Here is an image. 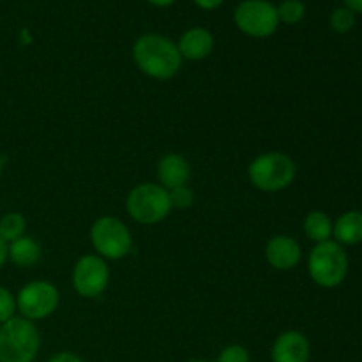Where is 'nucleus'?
Returning <instances> with one entry per match:
<instances>
[{
	"mask_svg": "<svg viewBox=\"0 0 362 362\" xmlns=\"http://www.w3.org/2000/svg\"><path fill=\"white\" fill-rule=\"evenodd\" d=\"M148 4H151V6H154V7H170V6H173V4L177 2V0H147Z\"/></svg>",
	"mask_w": 362,
	"mask_h": 362,
	"instance_id": "obj_27",
	"label": "nucleus"
},
{
	"mask_svg": "<svg viewBox=\"0 0 362 362\" xmlns=\"http://www.w3.org/2000/svg\"><path fill=\"white\" fill-rule=\"evenodd\" d=\"M189 362H209V361H204V359H194V361H189Z\"/></svg>",
	"mask_w": 362,
	"mask_h": 362,
	"instance_id": "obj_28",
	"label": "nucleus"
},
{
	"mask_svg": "<svg viewBox=\"0 0 362 362\" xmlns=\"http://www.w3.org/2000/svg\"><path fill=\"white\" fill-rule=\"evenodd\" d=\"M343 6L349 7V9L354 11L356 14L362 13V0H343Z\"/></svg>",
	"mask_w": 362,
	"mask_h": 362,
	"instance_id": "obj_25",
	"label": "nucleus"
},
{
	"mask_svg": "<svg viewBox=\"0 0 362 362\" xmlns=\"http://www.w3.org/2000/svg\"><path fill=\"white\" fill-rule=\"evenodd\" d=\"M110 285V269L99 255H85L73 269V286L83 299L103 296Z\"/></svg>",
	"mask_w": 362,
	"mask_h": 362,
	"instance_id": "obj_9",
	"label": "nucleus"
},
{
	"mask_svg": "<svg viewBox=\"0 0 362 362\" xmlns=\"http://www.w3.org/2000/svg\"><path fill=\"white\" fill-rule=\"evenodd\" d=\"M59 290L53 283L37 279L25 285L16 296V311L27 320H45L59 308Z\"/></svg>",
	"mask_w": 362,
	"mask_h": 362,
	"instance_id": "obj_8",
	"label": "nucleus"
},
{
	"mask_svg": "<svg viewBox=\"0 0 362 362\" xmlns=\"http://www.w3.org/2000/svg\"><path fill=\"white\" fill-rule=\"evenodd\" d=\"M126 209L140 225H158L172 212L168 189L161 184H138L127 194Z\"/></svg>",
	"mask_w": 362,
	"mask_h": 362,
	"instance_id": "obj_5",
	"label": "nucleus"
},
{
	"mask_svg": "<svg viewBox=\"0 0 362 362\" xmlns=\"http://www.w3.org/2000/svg\"><path fill=\"white\" fill-rule=\"evenodd\" d=\"M25 230H27V219L20 212H7L0 218V239L6 244L23 237Z\"/></svg>",
	"mask_w": 362,
	"mask_h": 362,
	"instance_id": "obj_17",
	"label": "nucleus"
},
{
	"mask_svg": "<svg viewBox=\"0 0 362 362\" xmlns=\"http://www.w3.org/2000/svg\"><path fill=\"white\" fill-rule=\"evenodd\" d=\"M133 60L138 69L154 80H170L182 67L177 42L163 34L148 32L133 45Z\"/></svg>",
	"mask_w": 362,
	"mask_h": 362,
	"instance_id": "obj_1",
	"label": "nucleus"
},
{
	"mask_svg": "<svg viewBox=\"0 0 362 362\" xmlns=\"http://www.w3.org/2000/svg\"><path fill=\"white\" fill-rule=\"evenodd\" d=\"M332 237L341 246L362 243V211H346L332 225Z\"/></svg>",
	"mask_w": 362,
	"mask_h": 362,
	"instance_id": "obj_14",
	"label": "nucleus"
},
{
	"mask_svg": "<svg viewBox=\"0 0 362 362\" xmlns=\"http://www.w3.org/2000/svg\"><path fill=\"white\" fill-rule=\"evenodd\" d=\"M41 336L34 322L13 317L0 325V362H34Z\"/></svg>",
	"mask_w": 362,
	"mask_h": 362,
	"instance_id": "obj_2",
	"label": "nucleus"
},
{
	"mask_svg": "<svg viewBox=\"0 0 362 362\" xmlns=\"http://www.w3.org/2000/svg\"><path fill=\"white\" fill-rule=\"evenodd\" d=\"M7 260H9V258H7V244L0 239V269L4 267V264H6Z\"/></svg>",
	"mask_w": 362,
	"mask_h": 362,
	"instance_id": "obj_26",
	"label": "nucleus"
},
{
	"mask_svg": "<svg viewBox=\"0 0 362 362\" xmlns=\"http://www.w3.org/2000/svg\"><path fill=\"white\" fill-rule=\"evenodd\" d=\"M297 166L285 152H265L255 158L247 168L251 184L264 193H278L293 182Z\"/></svg>",
	"mask_w": 362,
	"mask_h": 362,
	"instance_id": "obj_3",
	"label": "nucleus"
},
{
	"mask_svg": "<svg viewBox=\"0 0 362 362\" xmlns=\"http://www.w3.org/2000/svg\"><path fill=\"white\" fill-rule=\"evenodd\" d=\"M0 175H2V159H0Z\"/></svg>",
	"mask_w": 362,
	"mask_h": 362,
	"instance_id": "obj_29",
	"label": "nucleus"
},
{
	"mask_svg": "<svg viewBox=\"0 0 362 362\" xmlns=\"http://www.w3.org/2000/svg\"><path fill=\"white\" fill-rule=\"evenodd\" d=\"M168 198L172 209H180V211H186L191 205L194 204V193L189 186H179L168 189Z\"/></svg>",
	"mask_w": 362,
	"mask_h": 362,
	"instance_id": "obj_20",
	"label": "nucleus"
},
{
	"mask_svg": "<svg viewBox=\"0 0 362 362\" xmlns=\"http://www.w3.org/2000/svg\"><path fill=\"white\" fill-rule=\"evenodd\" d=\"M223 2H225V0H193L194 6L200 7V9L204 11L218 9V7L223 6Z\"/></svg>",
	"mask_w": 362,
	"mask_h": 362,
	"instance_id": "obj_24",
	"label": "nucleus"
},
{
	"mask_svg": "<svg viewBox=\"0 0 362 362\" xmlns=\"http://www.w3.org/2000/svg\"><path fill=\"white\" fill-rule=\"evenodd\" d=\"M218 362H251L250 350L243 345H230L221 350Z\"/></svg>",
	"mask_w": 362,
	"mask_h": 362,
	"instance_id": "obj_22",
	"label": "nucleus"
},
{
	"mask_svg": "<svg viewBox=\"0 0 362 362\" xmlns=\"http://www.w3.org/2000/svg\"><path fill=\"white\" fill-rule=\"evenodd\" d=\"M332 219L322 211H311L304 219V233L308 239L313 240L315 244L331 240L332 237Z\"/></svg>",
	"mask_w": 362,
	"mask_h": 362,
	"instance_id": "obj_16",
	"label": "nucleus"
},
{
	"mask_svg": "<svg viewBox=\"0 0 362 362\" xmlns=\"http://www.w3.org/2000/svg\"><path fill=\"white\" fill-rule=\"evenodd\" d=\"M303 258L299 243L290 235H274L265 246V260L276 271H292Z\"/></svg>",
	"mask_w": 362,
	"mask_h": 362,
	"instance_id": "obj_10",
	"label": "nucleus"
},
{
	"mask_svg": "<svg viewBox=\"0 0 362 362\" xmlns=\"http://www.w3.org/2000/svg\"><path fill=\"white\" fill-rule=\"evenodd\" d=\"M46 362H83V361H81V357H78L76 354L73 352H59L53 357H49Z\"/></svg>",
	"mask_w": 362,
	"mask_h": 362,
	"instance_id": "obj_23",
	"label": "nucleus"
},
{
	"mask_svg": "<svg viewBox=\"0 0 362 362\" xmlns=\"http://www.w3.org/2000/svg\"><path fill=\"white\" fill-rule=\"evenodd\" d=\"M357 14L354 11H350L349 7L341 6L336 7L331 13V18H329V23H331V28L336 32V34H349L354 27H356Z\"/></svg>",
	"mask_w": 362,
	"mask_h": 362,
	"instance_id": "obj_19",
	"label": "nucleus"
},
{
	"mask_svg": "<svg viewBox=\"0 0 362 362\" xmlns=\"http://www.w3.org/2000/svg\"><path fill=\"white\" fill-rule=\"evenodd\" d=\"M278 7L279 23L297 25L306 18V4L303 0H283Z\"/></svg>",
	"mask_w": 362,
	"mask_h": 362,
	"instance_id": "obj_18",
	"label": "nucleus"
},
{
	"mask_svg": "<svg viewBox=\"0 0 362 362\" xmlns=\"http://www.w3.org/2000/svg\"><path fill=\"white\" fill-rule=\"evenodd\" d=\"M90 243L105 260H122L133 250L129 228L113 216H103L92 223Z\"/></svg>",
	"mask_w": 362,
	"mask_h": 362,
	"instance_id": "obj_6",
	"label": "nucleus"
},
{
	"mask_svg": "<svg viewBox=\"0 0 362 362\" xmlns=\"http://www.w3.org/2000/svg\"><path fill=\"white\" fill-rule=\"evenodd\" d=\"M233 21L247 37H271L279 27L278 7L271 0H243L233 11Z\"/></svg>",
	"mask_w": 362,
	"mask_h": 362,
	"instance_id": "obj_7",
	"label": "nucleus"
},
{
	"mask_svg": "<svg viewBox=\"0 0 362 362\" xmlns=\"http://www.w3.org/2000/svg\"><path fill=\"white\" fill-rule=\"evenodd\" d=\"M158 179L165 189L186 186L191 179V165L184 156L166 154L158 163Z\"/></svg>",
	"mask_w": 362,
	"mask_h": 362,
	"instance_id": "obj_13",
	"label": "nucleus"
},
{
	"mask_svg": "<svg viewBox=\"0 0 362 362\" xmlns=\"http://www.w3.org/2000/svg\"><path fill=\"white\" fill-rule=\"evenodd\" d=\"M7 258L18 267H34L41 260V246L35 239L23 235L7 244Z\"/></svg>",
	"mask_w": 362,
	"mask_h": 362,
	"instance_id": "obj_15",
	"label": "nucleus"
},
{
	"mask_svg": "<svg viewBox=\"0 0 362 362\" xmlns=\"http://www.w3.org/2000/svg\"><path fill=\"white\" fill-rule=\"evenodd\" d=\"M310 356V339L299 331H286L279 334L271 349L272 362H308Z\"/></svg>",
	"mask_w": 362,
	"mask_h": 362,
	"instance_id": "obj_11",
	"label": "nucleus"
},
{
	"mask_svg": "<svg viewBox=\"0 0 362 362\" xmlns=\"http://www.w3.org/2000/svg\"><path fill=\"white\" fill-rule=\"evenodd\" d=\"M308 272L322 288L339 286L349 274V257L345 247L332 239L317 244L308 258Z\"/></svg>",
	"mask_w": 362,
	"mask_h": 362,
	"instance_id": "obj_4",
	"label": "nucleus"
},
{
	"mask_svg": "<svg viewBox=\"0 0 362 362\" xmlns=\"http://www.w3.org/2000/svg\"><path fill=\"white\" fill-rule=\"evenodd\" d=\"M14 313H16V297L7 288L0 286V325L11 320Z\"/></svg>",
	"mask_w": 362,
	"mask_h": 362,
	"instance_id": "obj_21",
	"label": "nucleus"
},
{
	"mask_svg": "<svg viewBox=\"0 0 362 362\" xmlns=\"http://www.w3.org/2000/svg\"><path fill=\"white\" fill-rule=\"evenodd\" d=\"M214 35L205 27H191L180 35L177 48H179L182 60H198L207 59L214 49Z\"/></svg>",
	"mask_w": 362,
	"mask_h": 362,
	"instance_id": "obj_12",
	"label": "nucleus"
}]
</instances>
